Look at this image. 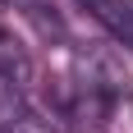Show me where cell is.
Returning <instances> with one entry per match:
<instances>
[{
	"label": "cell",
	"instance_id": "cell-1",
	"mask_svg": "<svg viewBox=\"0 0 133 133\" xmlns=\"http://www.w3.org/2000/svg\"><path fill=\"white\" fill-rule=\"evenodd\" d=\"M32 78H37L32 55L18 46V37H14V32H5V28H0V83H5L9 92H23Z\"/></svg>",
	"mask_w": 133,
	"mask_h": 133
},
{
	"label": "cell",
	"instance_id": "cell-4",
	"mask_svg": "<svg viewBox=\"0 0 133 133\" xmlns=\"http://www.w3.org/2000/svg\"><path fill=\"white\" fill-rule=\"evenodd\" d=\"M28 14H32V23L41 28V37H64V23H60L55 14H46V5H28Z\"/></svg>",
	"mask_w": 133,
	"mask_h": 133
},
{
	"label": "cell",
	"instance_id": "cell-3",
	"mask_svg": "<svg viewBox=\"0 0 133 133\" xmlns=\"http://www.w3.org/2000/svg\"><path fill=\"white\" fill-rule=\"evenodd\" d=\"M5 133H55V124H51V119H41L37 110L14 106L9 115H5Z\"/></svg>",
	"mask_w": 133,
	"mask_h": 133
},
{
	"label": "cell",
	"instance_id": "cell-2",
	"mask_svg": "<svg viewBox=\"0 0 133 133\" xmlns=\"http://www.w3.org/2000/svg\"><path fill=\"white\" fill-rule=\"evenodd\" d=\"M83 9L92 14L110 37L133 46V0H83Z\"/></svg>",
	"mask_w": 133,
	"mask_h": 133
}]
</instances>
